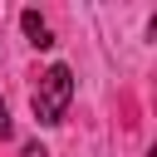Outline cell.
Returning <instances> with one entry per match:
<instances>
[{"label":"cell","instance_id":"cell-3","mask_svg":"<svg viewBox=\"0 0 157 157\" xmlns=\"http://www.w3.org/2000/svg\"><path fill=\"white\" fill-rule=\"evenodd\" d=\"M0 137H10V113H5V103H0Z\"/></svg>","mask_w":157,"mask_h":157},{"label":"cell","instance_id":"cell-1","mask_svg":"<svg viewBox=\"0 0 157 157\" xmlns=\"http://www.w3.org/2000/svg\"><path fill=\"white\" fill-rule=\"evenodd\" d=\"M69 98H74V74H69V64H49V69L39 74V83H34L29 108H34V118H39L44 128H54V123H64Z\"/></svg>","mask_w":157,"mask_h":157},{"label":"cell","instance_id":"cell-2","mask_svg":"<svg viewBox=\"0 0 157 157\" xmlns=\"http://www.w3.org/2000/svg\"><path fill=\"white\" fill-rule=\"evenodd\" d=\"M20 25H25V34H29V44H34V49H49V44H54V34H49V25H44V15H39V10H25V15H20Z\"/></svg>","mask_w":157,"mask_h":157},{"label":"cell","instance_id":"cell-4","mask_svg":"<svg viewBox=\"0 0 157 157\" xmlns=\"http://www.w3.org/2000/svg\"><path fill=\"white\" fill-rule=\"evenodd\" d=\"M25 157H49V152H44L39 142H29V147H25Z\"/></svg>","mask_w":157,"mask_h":157}]
</instances>
